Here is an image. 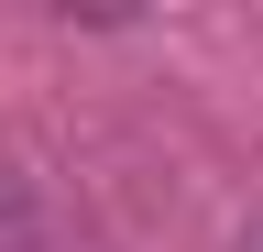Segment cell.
Wrapping results in <instances>:
<instances>
[{"instance_id": "cell-1", "label": "cell", "mask_w": 263, "mask_h": 252, "mask_svg": "<svg viewBox=\"0 0 263 252\" xmlns=\"http://www.w3.org/2000/svg\"><path fill=\"white\" fill-rule=\"evenodd\" d=\"M241 252H263V230H252V241H241Z\"/></svg>"}]
</instances>
